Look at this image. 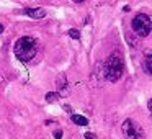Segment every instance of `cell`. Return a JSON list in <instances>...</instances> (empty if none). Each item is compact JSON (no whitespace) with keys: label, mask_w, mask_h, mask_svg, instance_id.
<instances>
[{"label":"cell","mask_w":152,"mask_h":139,"mask_svg":"<svg viewBox=\"0 0 152 139\" xmlns=\"http://www.w3.org/2000/svg\"><path fill=\"white\" fill-rule=\"evenodd\" d=\"M53 136H54V139H62V136H64V132L61 131V129H56V131L53 132Z\"/></svg>","instance_id":"11"},{"label":"cell","mask_w":152,"mask_h":139,"mask_svg":"<svg viewBox=\"0 0 152 139\" xmlns=\"http://www.w3.org/2000/svg\"><path fill=\"white\" fill-rule=\"evenodd\" d=\"M147 108L152 110V100H149V102H147Z\"/></svg>","instance_id":"13"},{"label":"cell","mask_w":152,"mask_h":139,"mask_svg":"<svg viewBox=\"0 0 152 139\" xmlns=\"http://www.w3.org/2000/svg\"><path fill=\"white\" fill-rule=\"evenodd\" d=\"M4 30H5V28H4V25H2V23H0V34H2V33H4Z\"/></svg>","instance_id":"14"},{"label":"cell","mask_w":152,"mask_h":139,"mask_svg":"<svg viewBox=\"0 0 152 139\" xmlns=\"http://www.w3.org/2000/svg\"><path fill=\"white\" fill-rule=\"evenodd\" d=\"M121 129H123V134L126 136V139H145L144 129L134 119H124L121 124Z\"/></svg>","instance_id":"4"},{"label":"cell","mask_w":152,"mask_h":139,"mask_svg":"<svg viewBox=\"0 0 152 139\" xmlns=\"http://www.w3.org/2000/svg\"><path fill=\"white\" fill-rule=\"evenodd\" d=\"M44 100H46V102H49V103H53V102L61 100V95L57 92H48L46 95H44Z\"/></svg>","instance_id":"9"},{"label":"cell","mask_w":152,"mask_h":139,"mask_svg":"<svg viewBox=\"0 0 152 139\" xmlns=\"http://www.w3.org/2000/svg\"><path fill=\"white\" fill-rule=\"evenodd\" d=\"M83 138H85V139H98V138H96V134H93V132H85Z\"/></svg>","instance_id":"12"},{"label":"cell","mask_w":152,"mask_h":139,"mask_svg":"<svg viewBox=\"0 0 152 139\" xmlns=\"http://www.w3.org/2000/svg\"><path fill=\"white\" fill-rule=\"evenodd\" d=\"M13 53L18 61L21 62H30L38 54V41L31 36H21L15 41Z\"/></svg>","instance_id":"1"},{"label":"cell","mask_w":152,"mask_h":139,"mask_svg":"<svg viewBox=\"0 0 152 139\" xmlns=\"http://www.w3.org/2000/svg\"><path fill=\"white\" fill-rule=\"evenodd\" d=\"M131 28L137 36L141 38H145L151 34V30H152V21H151V17L145 13H137L131 21Z\"/></svg>","instance_id":"3"},{"label":"cell","mask_w":152,"mask_h":139,"mask_svg":"<svg viewBox=\"0 0 152 139\" xmlns=\"http://www.w3.org/2000/svg\"><path fill=\"white\" fill-rule=\"evenodd\" d=\"M142 67H144V72L147 75H152V53L147 51L144 56V61H142Z\"/></svg>","instance_id":"7"},{"label":"cell","mask_w":152,"mask_h":139,"mask_svg":"<svg viewBox=\"0 0 152 139\" xmlns=\"http://www.w3.org/2000/svg\"><path fill=\"white\" fill-rule=\"evenodd\" d=\"M67 34H69L72 40H80V31L75 30V28H70V30L67 31Z\"/></svg>","instance_id":"10"},{"label":"cell","mask_w":152,"mask_h":139,"mask_svg":"<svg viewBox=\"0 0 152 139\" xmlns=\"http://www.w3.org/2000/svg\"><path fill=\"white\" fill-rule=\"evenodd\" d=\"M25 13L28 15L30 18H34V20H41V18L46 17V8L43 7H26L25 8Z\"/></svg>","instance_id":"6"},{"label":"cell","mask_w":152,"mask_h":139,"mask_svg":"<svg viewBox=\"0 0 152 139\" xmlns=\"http://www.w3.org/2000/svg\"><path fill=\"white\" fill-rule=\"evenodd\" d=\"M70 119H72L75 124H79V126H88V119H87L85 116H82V115L72 113V115H70Z\"/></svg>","instance_id":"8"},{"label":"cell","mask_w":152,"mask_h":139,"mask_svg":"<svg viewBox=\"0 0 152 139\" xmlns=\"http://www.w3.org/2000/svg\"><path fill=\"white\" fill-rule=\"evenodd\" d=\"M56 87H57V93H59L61 97L62 95H69V83H67V77L66 74H59L56 79Z\"/></svg>","instance_id":"5"},{"label":"cell","mask_w":152,"mask_h":139,"mask_svg":"<svg viewBox=\"0 0 152 139\" xmlns=\"http://www.w3.org/2000/svg\"><path fill=\"white\" fill-rule=\"evenodd\" d=\"M103 74H105V79L108 82H116L121 79V75L124 74V62L118 53L111 54L103 62Z\"/></svg>","instance_id":"2"}]
</instances>
